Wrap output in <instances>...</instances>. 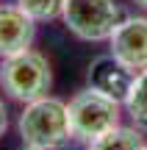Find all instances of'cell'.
I'll return each instance as SVG.
<instances>
[{
	"instance_id": "cell-8",
	"label": "cell",
	"mask_w": 147,
	"mask_h": 150,
	"mask_svg": "<svg viewBox=\"0 0 147 150\" xmlns=\"http://www.w3.org/2000/svg\"><path fill=\"white\" fill-rule=\"evenodd\" d=\"M147 142L142 139V131L136 125H120L108 134L89 142V150H144Z\"/></svg>"
},
{
	"instance_id": "cell-15",
	"label": "cell",
	"mask_w": 147,
	"mask_h": 150,
	"mask_svg": "<svg viewBox=\"0 0 147 150\" xmlns=\"http://www.w3.org/2000/svg\"><path fill=\"white\" fill-rule=\"evenodd\" d=\"M144 150H147V147H144Z\"/></svg>"
},
{
	"instance_id": "cell-2",
	"label": "cell",
	"mask_w": 147,
	"mask_h": 150,
	"mask_svg": "<svg viewBox=\"0 0 147 150\" xmlns=\"http://www.w3.org/2000/svg\"><path fill=\"white\" fill-rule=\"evenodd\" d=\"M70 108V125H72V139L83 142H94L97 136L108 134V131L122 125V103L114 97L103 95L97 89H83L67 103Z\"/></svg>"
},
{
	"instance_id": "cell-9",
	"label": "cell",
	"mask_w": 147,
	"mask_h": 150,
	"mask_svg": "<svg viewBox=\"0 0 147 150\" xmlns=\"http://www.w3.org/2000/svg\"><path fill=\"white\" fill-rule=\"evenodd\" d=\"M122 106H125L131 122L136 125L139 131H147V70L136 75L133 89H131V95L125 97Z\"/></svg>"
},
{
	"instance_id": "cell-6",
	"label": "cell",
	"mask_w": 147,
	"mask_h": 150,
	"mask_svg": "<svg viewBox=\"0 0 147 150\" xmlns=\"http://www.w3.org/2000/svg\"><path fill=\"white\" fill-rule=\"evenodd\" d=\"M89 86L103 95L114 97V100L125 103V97L131 95L133 89V81H136V72L131 67H125L114 53H106V56H97V59L89 64Z\"/></svg>"
},
{
	"instance_id": "cell-12",
	"label": "cell",
	"mask_w": 147,
	"mask_h": 150,
	"mask_svg": "<svg viewBox=\"0 0 147 150\" xmlns=\"http://www.w3.org/2000/svg\"><path fill=\"white\" fill-rule=\"evenodd\" d=\"M133 3H136V6H142V8L147 11V0H133Z\"/></svg>"
},
{
	"instance_id": "cell-13",
	"label": "cell",
	"mask_w": 147,
	"mask_h": 150,
	"mask_svg": "<svg viewBox=\"0 0 147 150\" xmlns=\"http://www.w3.org/2000/svg\"><path fill=\"white\" fill-rule=\"evenodd\" d=\"M64 150H67V147H64ZM70 150H89V145H86V147H70Z\"/></svg>"
},
{
	"instance_id": "cell-3",
	"label": "cell",
	"mask_w": 147,
	"mask_h": 150,
	"mask_svg": "<svg viewBox=\"0 0 147 150\" xmlns=\"http://www.w3.org/2000/svg\"><path fill=\"white\" fill-rule=\"evenodd\" d=\"M53 86V70L50 61L36 50H22L8 56L0 64V89L20 103H31L44 97Z\"/></svg>"
},
{
	"instance_id": "cell-7",
	"label": "cell",
	"mask_w": 147,
	"mask_h": 150,
	"mask_svg": "<svg viewBox=\"0 0 147 150\" xmlns=\"http://www.w3.org/2000/svg\"><path fill=\"white\" fill-rule=\"evenodd\" d=\"M36 36V20L28 17L20 6H0V59L31 50Z\"/></svg>"
},
{
	"instance_id": "cell-14",
	"label": "cell",
	"mask_w": 147,
	"mask_h": 150,
	"mask_svg": "<svg viewBox=\"0 0 147 150\" xmlns=\"http://www.w3.org/2000/svg\"><path fill=\"white\" fill-rule=\"evenodd\" d=\"M22 150H39V147H28V145H25V147H22Z\"/></svg>"
},
{
	"instance_id": "cell-1",
	"label": "cell",
	"mask_w": 147,
	"mask_h": 150,
	"mask_svg": "<svg viewBox=\"0 0 147 150\" xmlns=\"http://www.w3.org/2000/svg\"><path fill=\"white\" fill-rule=\"evenodd\" d=\"M22 145L39 147V150H64L72 139L70 125V108L58 97H39V100L25 103L17 122Z\"/></svg>"
},
{
	"instance_id": "cell-11",
	"label": "cell",
	"mask_w": 147,
	"mask_h": 150,
	"mask_svg": "<svg viewBox=\"0 0 147 150\" xmlns=\"http://www.w3.org/2000/svg\"><path fill=\"white\" fill-rule=\"evenodd\" d=\"M6 131H8V111H6L3 100H0V139L6 136Z\"/></svg>"
},
{
	"instance_id": "cell-5",
	"label": "cell",
	"mask_w": 147,
	"mask_h": 150,
	"mask_svg": "<svg viewBox=\"0 0 147 150\" xmlns=\"http://www.w3.org/2000/svg\"><path fill=\"white\" fill-rule=\"evenodd\" d=\"M108 42L111 53L136 75L147 70V17H125Z\"/></svg>"
},
{
	"instance_id": "cell-4",
	"label": "cell",
	"mask_w": 147,
	"mask_h": 150,
	"mask_svg": "<svg viewBox=\"0 0 147 150\" xmlns=\"http://www.w3.org/2000/svg\"><path fill=\"white\" fill-rule=\"evenodd\" d=\"M61 20L72 36L83 42H103L111 39L122 22V8L114 0H64Z\"/></svg>"
},
{
	"instance_id": "cell-10",
	"label": "cell",
	"mask_w": 147,
	"mask_h": 150,
	"mask_svg": "<svg viewBox=\"0 0 147 150\" xmlns=\"http://www.w3.org/2000/svg\"><path fill=\"white\" fill-rule=\"evenodd\" d=\"M17 6L36 22L58 20L61 11H64V0H17Z\"/></svg>"
}]
</instances>
